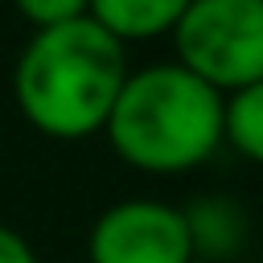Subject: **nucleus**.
<instances>
[{
  "mask_svg": "<svg viewBox=\"0 0 263 263\" xmlns=\"http://www.w3.org/2000/svg\"><path fill=\"white\" fill-rule=\"evenodd\" d=\"M127 74V45L90 16H78L29 37L12 70V95L41 136L86 140L103 132Z\"/></svg>",
  "mask_w": 263,
  "mask_h": 263,
  "instance_id": "f257e3e1",
  "label": "nucleus"
},
{
  "mask_svg": "<svg viewBox=\"0 0 263 263\" xmlns=\"http://www.w3.org/2000/svg\"><path fill=\"white\" fill-rule=\"evenodd\" d=\"M226 99L177 62L132 70L103 123L123 164L156 177L197 168L222 144Z\"/></svg>",
  "mask_w": 263,
  "mask_h": 263,
  "instance_id": "f03ea898",
  "label": "nucleus"
},
{
  "mask_svg": "<svg viewBox=\"0 0 263 263\" xmlns=\"http://www.w3.org/2000/svg\"><path fill=\"white\" fill-rule=\"evenodd\" d=\"M177 66L222 99L263 82V0H189L173 29Z\"/></svg>",
  "mask_w": 263,
  "mask_h": 263,
  "instance_id": "7ed1b4c3",
  "label": "nucleus"
},
{
  "mask_svg": "<svg viewBox=\"0 0 263 263\" xmlns=\"http://www.w3.org/2000/svg\"><path fill=\"white\" fill-rule=\"evenodd\" d=\"M90 263H193L185 214L164 201L127 197L107 205L86 234Z\"/></svg>",
  "mask_w": 263,
  "mask_h": 263,
  "instance_id": "20e7f679",
  "label": "nucleus"
},
{
  "mask_svg": "<svg viewBox=\"0 0 263 263\" xmlns=\"http://www.w3.org/2000/svg\"><path fill=\"white\" fill-rule=\"evenodd\" d=\"M181 214H185V226H189L193 259H205V263L238 259V251L247 242V214H242L238 201H230L226 193H210Z\"/></svg>",
  "mask_w": 263,
  "mask_h": 263,
  "instance_id": "39448f33",
  "label": "nucleus"
},
{
  "mask_svg": "<svg viewBox=\"0 0 263 263\" xmlns=\"http://www.w3.org/2000/svg\"><path fill=\"white\" fill-rule=\"evenodd\" d=\"M185 8L189 0H90L86 16L99 29H107L119 45H132V41H152L173 33Z\"/></svg>",
  "mask_w": 263,
  "mask_h": 263,
  "instance_id": "423d86ee",
  "label": "nucleus"
},
{
  "mask_svg": "<svg viewBox=\"0 0 263 263\" xmlns=\"http://www.w3.org/2000/svg\"><path fill=\"white\" fill-rule=\"evenodd\" d=\"M222 140H230L234 152H242L247 160L263 164V82L226 95V107H222Z\"/></svg>",
  "mask_w": 263,
  "mask_h": 263,
  "instance_id": "0eeeda50",
  "label": "nucleus"
},
{
  "mask_svg": "<svg viewBox=\"0 0 263 263\" xmlns=\"http://www.w3.org/2000/svg\"><path fill=\"white\" fill-rule=\"evenodd\" d=\"M12 4H16V12L33 29H53V25H66V21L86 16V4L90 0H12Z\"/></svg>",
  "mask_w": 263,
  "mask_h": 263,
  "instance_id": "6e6552de",
  "label": "nucleus"
},
{
  "mask_svg": "<svg viewBox=\"0 0 263 263\" xmlns=\"http://www.w3.org/2000/svg\"><path fill=\"white\" fill-rule=\"evenodd\" d=\"M0 263H37V251L29 247V238L12 226H0Z\"/></svg>",
  "mask_w": 263,
  "mask_h": 263,
  "instance_id": "1a4fd4ad",
  "label": "nucleus"
}]
</instances>
